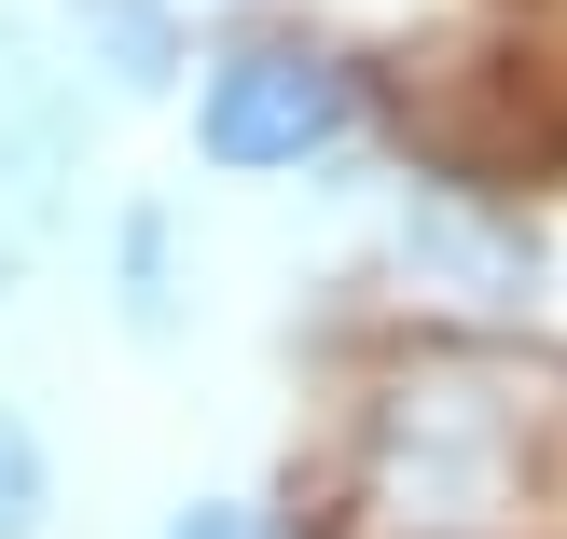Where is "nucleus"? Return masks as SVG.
I'll return each mask as SVG.
<instances>
[{"label": "nucleus", "mask_w": 567, "mask_h": 539, "mask_svg": "<svg viewBox=\"0 0 567 539\" xmlns=\"http://www.w3.org/2000/svg\"><path fill=\"white\" fill-rule=\"evenodd\" d=\"M374 539H540L567 526V387L513 360H402L360 429Z\"/></svg>", "instance_id": "obj_1"}, {"label": "nucleus", "mask_w": 567, "mask_h": 539, "mask_svg": "<svg viewBox=\"0 0 567 539\" xmlns=\"http://www.w3.org/2000/svg\"><path fill=\"white\" fill-rule=\"evenodd\" d=\"M360 138V70L332 42H236L194 97V153L221 180H277V166H319Z\"/></svg>", "instance_id": "obj_2"}, {"label": "nucleus", "mask_w": 567, "mask_h": 539, "mask_svg": "<svg viewBox=\"0 0 567 539\" xmlns=\"http://www.w3.org/2000/svg\"><path fill=\"white\" fill-rule=\"evenodd\" d=\"M70 180H83V111H70V83L28 55V28H0V291L55 249Z\"/></svg>", "instance_id": "obj_3"}, {"label": "nucleus", "mask_w": 567, "mask_h": 539, "mask_svg": "<svg viewBox=\"0 0 567 539\" xmlns=\"http://www.w3.org/2000/svg\"><path fill=\"white\" fill-rule=\"evenodd\" d=\"M402 263H430L443 291H471V304H526V263H540V249H526L513 221L457 208V194H415L402 208Z\"/></svg>", "instance_id": "obj_4"}, {"label": "nucleus", "mask_w": 567, "mask_h": 539, "mask_svg": "<svg viewBox=\"0 0 567 539\" xmlns=\"http://www.w3.org/2000/svg\"><path fill=\"white\" fill-rule=\"evenodd\" d=\"M70 55L111 83V97H166L181 28H166V0H70Z\"/></svg>", "instance_id": "obj_5"}, {"label": "nucleus", "mask_w": 567, "mask_h": 539, "mask_svg": "<svg viewBox=\"0 0 567 539\" xmlns=\"http://www.w3.org/2000/svg\"><path fill=\"white\" fill-rule=\"evenodd\" d=\"M42 443H28V415L14 402H0V539H42Z\"/></svg>", "instance_id": "obj_6"}, {"label": "nucleus", "mask_w": 567, "mask_h": 539, "mask_svg": "<svg viewBox=\"0 0 567 539\" xmlns=\"http://www.w3.org/2000/svg\"><path fill=\"white\" fill-rule=\"evenodd\" d=\"M125 319H138V332L181 319V304H166V208H138V221H125Z\"/></svg>", "instance_id": "obj_7"}, {"label": "nucleus", "mask_w": 567, "mask_h": 539, "mask_svg": "<svg viewBox=\"0 0 567 539\" xmlns=\"http://www.w3.org/2000/svg\"><path fill=\"white\" fill-rule=\"evenodd\" d=\"M166 539H277L264 498H194V512H166Z\"/></svg>", "instance_id": "obj_8"}]
</instances>
